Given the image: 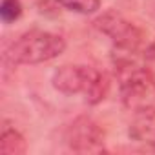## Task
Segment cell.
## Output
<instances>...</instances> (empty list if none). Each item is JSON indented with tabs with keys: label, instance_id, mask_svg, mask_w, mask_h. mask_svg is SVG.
<instances>
[{
	"label": "cell",
	"instance_id": "6da1fadb",
	"mask_svg": "<svg viewBox=\"0 0 155 155\" xmlns=\"http://www.w3.org/2000/svg\"><path fill=\"white\" fill-rule=\"evenodd\" d=\"M53 88L64 95L82 93L88 104H99L106 99L110 91V82L106 75L91 66L64 64L55 69L51 77Z\"/></svg>",
	"mask_w": 155,
	"mask_h": 155
},
{
	"label": "cell",
	"instance_id": "7a4b0ae2",
	"mask_svg": "<svg viewBox=\"0 0 155 155\" xmlns=\"http://www.w3.org/2000/svg\"><path fill=\"white\" fill-rule=\"evenodd\" d=\"M66 49V40L51 31L33 29L22 33L8 48V58L13 64H42L57 58Z\"/></svg>",
	"mask_w": 155,
	"mask_h": 155
},
{
	"label": "cell",
	"instance_id": "3957f363",
	"mask_svg": "<svg viewBox=\"0 0 155 155\" xmlns=\"http://www.w3.org/2000/svg\"><path fill=\"white\" fill-rule=\"evenodd\" d=\"M119 86L124 106L131 111L151 106L155 97V77L150 69L126 62L119 68Z\"/></svg>",
	"mask_w": 155,
	"mask_h": 155
},
{
	"label": "cell",
	"instance_id": "277c9868",
	"mask_svg": "<svg viewBox=\"0 0 155 155\" xmlns=\"http://www.w3.org/2000/svg\"><path fill=\"white\" fill-rule=\"evenodd\" d=\"M95 28L101 33H104L119 49H124L128 53L137 51L144 42L142 29L115 9L104 11L95 20Z\"/></svg>",
	"mask_w": 155,
	"mask_h": 155
},
{
	"label": "cell",
	"instance_id": "5b68a950",
	"mask_svg": "<svg viewBox=\"0 0 155 155\" xmlns=\"http://www.w3.org/2000/svg\"><path fill=\"white\" fill-rule=\"evenodd\" d=\"M66 144L77 153L104 151V131L91 117H77L66 130Z\"/></svg>",
	"mask_w": 155,
	"mask_h": 155
},
{
	"label": "cell",
	"instance_id": "8992f818",
	"mask_svg": "<svg viewBox=\"0 0 155 155\" xmlns=\"http://www.w3.org/2000/svg\"><path fill=\"white\" fill-rule=\"evenodd\" d=\"M128 133L131 140L155 148V108L148 106L133 111V119L130 122Z\"/></svg>",
	"mask_w": 155,
	"mask_h": 155
},
{
	"label": "cell",
	"instance_id": "52a82bcc",
	"mask_svg": "<svg viewBox=\"0 0 155 155\" xmlns=\"http://www.w3.org/2000/svg\"><path fill=\"white\" fill-rule=\"evenodd\" d=\"M0 151L2 155H24L28 151V142L18 130L4 126L0 135Z\"/></svg>",
	"mask_w": 155,
	"mask_h": 155
},
{
	"label": "cell",
	"instance_id": "ba28073f",
	"mask_svg": "<svg viewBox=\"0 0 155 155\" xmlns=\"http://www.w3.org/2000/svg\"><path fill=\"white\" fill-rule=\"evenodd\" d=\"M58 6L79 15H93L101 9V0H55Z\"/></svg>",
	"mask_w": 155,
	"mask_h": 155
},
{
	"label": "cell",
	"instance_id": "9c48e42d",
	"mask_svg": "<svg viewBox=\"0 0 155 155\" xmlns=\"http://www.w3.org/2000/svg\"><path fill=\"white\" fill-rule=\"evenodd\" d=\"M22 15V4L20 0H2L0 4V17H2L4 24H11L18 20Z\"/></svg>",
	"mask_w": 155,
	"mask_h": 155
}]
</instances>
